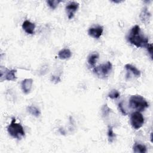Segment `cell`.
<instances>
[{
  "label": "cell",
  "mask_w": 153,
  "mask_h": 153,
  "mask_svg": "<svg viewBox=\"0 0 153 153\" xmlns=\"http://www.w3.org/2000/svg\"><path fill=\"white\" fill-rule=\"evenodd\" d=\"M128 41L137 47H146L148 44V38L141 33L139 25H134L130 30L127 37Z\"/></svg>",
  "instance_id": "6da1fadb"
},
{
  "label": "cell",
  "mask_w": 153,
  "mask_h": 153,
  "mask_svg": "<svg viewBox=\"0 0 153 153\" xmlns=\"http://www.w3.org/2000/svg\"><path fill=\"white\" fill-rule=\"evenodd\" d=\"M128 105L130 108L139 112L144 111L149 106V104L146 99L139 94L132 95L129 99Z\"/></svg>",
  "instance_id": "7a4b0ae2"
},
{
  "label": "cell",
  "mask_w": 153,
  "mask_h": 153,
  "mask_svg": "<svg viewBox=\"0 0 153 153\" xmlns=\"http://www.w3.org/2000/svg\"><path fill=\"white\" fill-rule=\"evenodd\" d=\"M7 131L11 137L17 139H21L25 135L23 126L20 123H16L14 117L11 118V121L7 127Z\"/></svg>",
  "instance_id": "3957f363"
},
{
  "label": "cell",
  "mask_w": 153,
  "mask_h": 153,
  "mask_svg": "<svg viewBox=\"0 0 153 153\" xmlns=\"http://www.w3.org/2000/svg\"><path fill=\"white\" fill-rule=\"evenodd\" d=\"M112 69V64L109 61L101 64L93 68V72L99 77L106 78L108 76Z\"/></svg>",
  "instance_id": "277c9868"
},
{
  "label": "cell",
  "mask_w": 153,
  "mask_h": 153,
  "mask_svg": "<svg viewBox=\"0 0 153 153\" xmlns=\"http://www.w3.org/2000/svg\"><path fill=\"white\" fill-rule=\"evenodd\" d=\"M130 123L133 128L138 130L141 128L144 123V118L139 111L133 112L130 115Z\"/></svg>",
  "instance_id": "5b68a950"
},
{
  "label": "cell",
  "mask_w": 153,
  "mask_h": 153,
  "mask_svg": "<svg viewBox=\"0 0 153 153\" xmlns=\"http://www.w3.org/2000/svg\"><path fill=\"white\" fill-rule=\"evenodd\" d=\"M17 72L16 69H9L6 68L1 67V80L6 81H14L16 79V74Z\"/></svg>",
  "instance_id": "8992f818"
},
{
  "label": "cell",
  "mask_w": 153,
  "mask_h": 153,
  "mask_svg": "<svg viewBox=\"0 0 153 153\" xmlns=\"http://www.w3.org/2000/svg\"><path fill=\"white\" fill-rule=\"evenodd\" d=\"M79 7V4L77 2L72 1L69 2L66 6V11L68 14V17L69 19H71L74 17L75 13L76 12Z\"/></svg>",
  "instance_id": "52a82bcc"
},
{
  "label": "cell",
  "mask_w": 153,
  "mask_h": 153,
  "mask_svg": "<svg viewBox=\"0 0 153 153\" xmlns=\"http://www.w3.org/2000/svg\"><path fill=\"white\" fill-rule=\"evenodd\" d=\"M103 32V27L100 25L90 27L88 30V34L92 38L98 39L102 35Z\"/></svg>",
  "instance_id": "ba28073f"
},
{
  "label": "cell",
  "mask_w": 153,
  "mask_h": 153,
  "mask_svg": "<svg viewBox=\"0 0 153 153\" xmlns=\"http://www.w3.org/2000/svg\"><path fill=\"white\" fill-rule=\"evenodd\" d=\"M33 84V79L31 78H26L21 82V87L22 91L25 94L30 93Z\"/></svg>",
  "instance_id": "9c48e42d"
},
{
  "label": "cell",
  "mask_w": 153,
  "mask_h": 153,
  "mask_svg": "<svg viewBox=\"0 0 153 153\" xmlns=\"http://www.w3.org/2000/svg\"><path fill=\"white\" fill-rule=\"evenodd\" d=\"M22 28L26 33L30 35H33L35 33V25L29 20H25L22 24Z\"/></svg>",
  "instance_id": "30bf717a"
},
{
  "label": "cell",
  "mask_w": 153,
  "mask_h": 153,
  "mask_svg": "<svg viewBox=\"0 0 153 153\" xmlns=\"http://www.w3.org/2000/svg\"><path fill=\"white\" fill-rule=\"evenodd\" d=\"M150 17H151V14L148 10V8L146 7H144L142 10L139 16V17L142 22L145 24L148 23L149 22Z\"/></svg>",
  "instance_id": "8fae6325"
},
{
  "label": "cell",
  "mask_w": 153,
  "mask_h": 153,
  "mask_svg": "<svg viewBox=\"0 0 153 153\" xmlns=\"http://www.w3.org/2000/svg\"><path fill=\"white\" fill-rule=\"evenodd\" d=\"M72 53L68 48H63L58 53V57L60 59H68L71 57Z\"/></svg>",
  "instance_id": "7c38bea8"
},
{
  "label": "cell",
  "mask_w": 153,
  "mask_h": 153,
  "mask_svg": "<svg viewBox=\"0 0 153 153\" xmlns=\"http://www.w3.org/2000/svg\"><path fill=\"white\" fill-rule=\"evenodd\" d=\"M133 152L135 153H146L147 152L146 146L143 145L137 142H136L133 147Z\"/></svg>",
  "instance_id": "4fadbf2b"
},
{
  "label": "cell",
  "mask_w": 153,
  "mask_h": 153,
  "mask_svg": "<svg viewBox=\"0 0 153 153\" xmlns=\"http://www.w3.org/2000/svg\"><path fill=\"white\" fill-rule=\"evenodd\" d=\"M124 67L127 71L131 72L134 76L137 77H139L141 75L140 71L137 68H136L134 66L128 63V64H126Z\"/></svg>",
  "instance_id": "5bb4252c"
},
{
  "label": "cell",
  "mask_w": 153,
  "mask_h": 153,
  "mask_svg": "<svg viewBox=\"0 0 153 153\" xmlns=\"http://www.w3.org/2000/svg\"><path fill=\"white\" fill-rule=\"evenodd\" d=\"M99 55L96 52L91 53L88 56V59H87V62H88V63L89 64V65L91 66H94V65L97 62V60L99 59Z\"/></svg>",
  "instance_id": "9a60e30c"
},
{
  "label": "cell",
  "mask_w": 153,
  "mask_h": 153,
  "mask_svg": "<svg viewBox=\"0 0 153 153\" xmlns=\"http://www.w3.org/2000/svg\"><path fill=\"white\" fill-rule=\"evenodd\" d=\"M26 109H27V111L30 114H31L32 115H33L35 117H38L41 115V112H40V111L39 110V109L33 105H30V106H27Z\"/></svg>",
  "instance_id": "2e32d148"
},
{
  "label": "cell",
  "mask_w": 153,
  "mask_h": 153,
  "mask_svg": "<svg viewBox=\"0 0 153 153\" xmlns=\"http://www.w3.org/2000/svg\"><path fill=\"white\" fill-rule=\"evenodd\" d=\"M108 140L110 143H112L114 140L115 139L116 135L114 133V131H113V128L111 126H108Z\"/></svg>",
  "instance_id": "e0dca14e"
},
{
  "label": "cell",
  "mask_w": 153,
  "mask_h": 153,
  "mask_svg": "<svg viewBox=\"0 0 153 153\" xmlns=\"http://www.w3.org/2000/svg\"><path fill=\"white\" fill-rule=\"evenodd\" d=\"M62 1L60 0H48L47 1V3L48 5L53 10H54L57 8L59 3H60Z\"/></svg>",
  "instance_id": "ac0fdd59"
},
{
  "label": "cell",
  "mask_w": 153,
  "mask_h": 153,
  "mask_svg": "<svg viewBox=\"0 0 153 153\" xmlns=\"http://www.w3.org/2000/svg\"><path fill=\"white\" fill-rule=\"evenodd\" d=\"M120 95V93L117 90H115V89H113L108 94V96L111 99H117L118 98Z\"/></svg>",
  "instance_id": "d6986e66"
},
{
  "label": "cell",
  "mask_w": 153,
  "mask_h": 153,
  "mask_svg": "<svg viewBox=\"0 0 153 153\" xmlns=\"http://www.w3.org/2000/svg\"><path fill=\"white\" fill-rule=\"evenodd\" d=\"M111 111V109L108 107L107 104L103 105V106L102 108V113L103 116L105 117H106Z\"/></svg>",
  "instance_id": "ffe728a7"
},
{
  "label": "cell",
  "mask_w": 153,
  "mask_h": 153,
  "mask_svg": "<svg viewBox=\"0 0 153 153\" xmlns=\"http://www.w3.org/2000/svg\"><path fill=\"white\" fill-rule=\"evenodd\" d=\"M118 108H119V109L120 111V112H121V114L124 115H126L127 114L125 108H124L123 106V102H120L119 103H118Z\"/></svg>",
  "instance_id": "44dd1931"
},
{
  "label": "cell",
  "mask_w": 153,
  "mask_h": 153,
  "mask_svg": "<svg viewBox=\"0 0 153 153\" xmlns=\"http://www.w3.org/2000/svg\"><path fill=\"white\" fill-rule=\"evenodd\" d=\"M146 48L147 49L148 53L150 54L151 59H152V44L148 43V44L146 45Z\"/></svg>",
  "instance_id": "7402d4cb"
},
{
  "label": "cell",
  "mask_w": 153,
  "mask_h": 153,
  "mask_svg": "<svg viewBox=\"0 0 153 153\" xmlns=\"http://www.w3.org/2000/svg\"><path fill=\"white\" fill-rule=\"evenodd\" d=\"M51 81L53 82H54V84H57V83H58L60 81V79L59 76H54L53 75V76H51Z\"/></svg>",
  "instance_id": "603a6c76"
},
{
  "label": "cell",
  "mask_w": 153,
  "mask_h": 153,
  "mask_svg": "<svg viewBox=\"0 0 153 153\" xmlns=\"http://www.w3.org/2000/svg\"><path fill=\"white\" fill-rule=\"evenodd\" d=\"M112 2H114V3H120V2H123V1H112Z\"/></svg>",
  "instance_id": "cb8c5ba5"
}]
</instances>
